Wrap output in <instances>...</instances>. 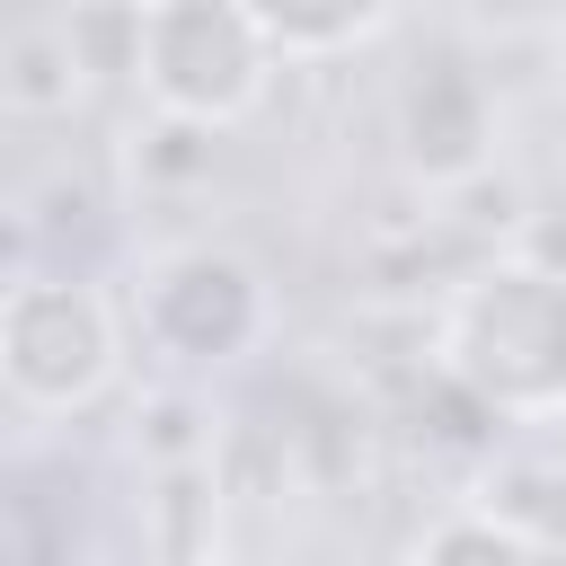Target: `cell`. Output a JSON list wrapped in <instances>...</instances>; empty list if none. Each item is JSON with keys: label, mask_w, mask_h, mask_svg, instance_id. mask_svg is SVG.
Wrapping results in <instances>:
<instances>
[{"label": "cell", "mask_w": 566, "mask_h": 566, "mask_svg": "<svg viewBox=\"0 0 566 566\" xmlns=\"http://www.w3.org/2000/svg\"><path fill=\"white\" fill-rule=\"evenodd\" d=\"M486 513L513 522L539 557L566 548V469H557V460H513L504 478H486Z\"/></svg>", "instance_id": "obj_7"}, {"label": "cell", "mask_w": 566, "mask_h": 566, "mask_svg": "<svg viewBox=\"0 0 566 566\" xmlns=\"http://www.w3.org/2000/svg\"><path fill=\"white\" fill-rule=\"evenodd\" d=\"M124 371V318L80 274H27L0 301V380L27 416H80Z\"/></svg>", "instance_id": "obj_3"}, {"label": "cell", "mask_w": 566, "mask_h": 566, "mask_svg": "<svg viewBox=\"0 0 566 566\" xmlns=\"http://www.w3.org/2000/svg\"><path fill=\"white\" fill-rule=\"evenodd\" d=\"M486 150H495V97H486V80L460 53H424L398 80V159L424 186H460V177L486 168Z\"/></svg>", "instance_id": "obj_5"}, {"label": "cell", "mask_w": 566, "mask_h": 566, "mask_svg": "<svg viewBox=\"0 0 566 566\" xmlns=\"http://www.w3.org/2000/svg\"><path fill=\"white\" fill-rule=\"evenodd\" d=\"M80 97V44L71 27H27L9 44V106L18 115H62Z\"/></svg>", "instance_id": "obj_8"}, {"label": "cell", "mask_w": 566, "mask_h": 566, "mask_svg": "<svg viewBox=\"0 0 566 566\" xmlns=\"http://www.w3.org/2000/svg\"><path fill=\"white\" fill-rule=\"evenodd\" d=\"M283 62H327V53H354V44H371L389 18H398V0H230Z\"/></svg>", "instance_id": "obj_6"}, {"label": "cell", "mask_w": 566, "mask_h": 566, "mask_svg": "<svg viewBox=\"0 0 566 566\" xmlns=\"http://www.w3.org/2000/svg\"><path fill=\"white\" fill-rule=\"evenodd\" d=\"M433 363L486 416H522V424L566 416V274L539 256L478 265L442 301Z\"/></svg>", "instance_id": "obj_1"}, {"label": "cell", "mask_w": 566, "mask_h": 566, "mask_svg": "<svg viewBox=\"0 0 566 566\" xmlns=\"http://www.w3.org/2000/svg\"><path fill=\"white\" fill-rule=\"evenodd\" d=\"M416 566H548L513 522H495L486 504H469V513H442L424 539H416Z\"/></svg>", "instance_id": "obj_9"}, {"label": "cell", "mask_w": 566, "mask_h": 566, "mask_svg": "<svg viewBox=\"0 0 566 566\" xmlns=\"http://www.w3.org/2000/svg\"><path fill=\"white\" fill-rule=\"evenodd\" d=\"M274 62L283 53L230 0H142L133 80L168 124H195V133L248 124L265 106V88H274Z\"/></svg>", "instance_id": "obj_2"}, {"label": "cell", "mask_w": 566, "mask_h": 566, "mask_svg": "<svg viewBox=\"0 0 566 566\" xmlns=\"http://www.w3.org/2000/svg\"><path fill=\"white\" fill-rule=\"evenodd\" d=\"M557 80H566V18H557Z\"/></svg>", "instance_id": "obj_10"}, {"label": "cell", "mask_w": 566, "mask_h": 566, "mask_svg": "<svg viewBox=\"0 0 566 566\" xmlns=\"http://www.w3.org/2000/svg\"><path fill=\"white\" fill-rule=\"evenodd\" d=\"M265 318H274V301H265L256 265L230 248H177L142 283V336L168 345L177 363H230L265 336Z\"/></svg>", "instance_id": "obj_4"}]
</instances>
